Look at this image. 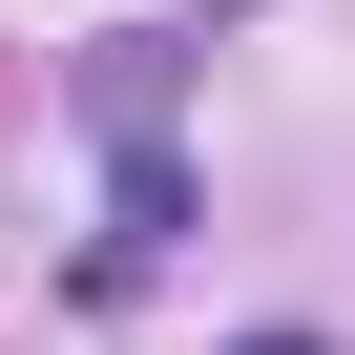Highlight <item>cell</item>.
I'll use <instances>...</instances> for the list:
<instances>
[{"instance_id": "6da1fadb", "label": "cell", "mask_w": 355, "mask_h": 355, "mask_svg": "<svg viewBox=\"0 0 355 355\" xmlns=\"http://www.w3.org/2000/svg\"><path fill=\"white\" fill-rule=\"evenodd\" d=\"M230 355H334V334H230Z\"/></svg>"}]
</instances>
